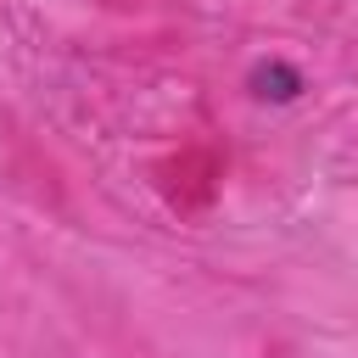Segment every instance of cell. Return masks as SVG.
Instances as JSON below:
<instances>
[{
  "instance_id": "cell-1",
  "label": "cell",
  "mask_w": 358,
  "mask_h": 358,
  "mask_svg": "<svg viewBox=\"0 0 358 358\" xmlns=\"http://www.w3.org/2000/svg\"><path fill=\"white\" fill-rule=\"evenodd\" d=\"M252 90H257L263 101H291V95L302 90V73H296L291 62H257V67H252Z\"/></svg>"
}]
</instances>
